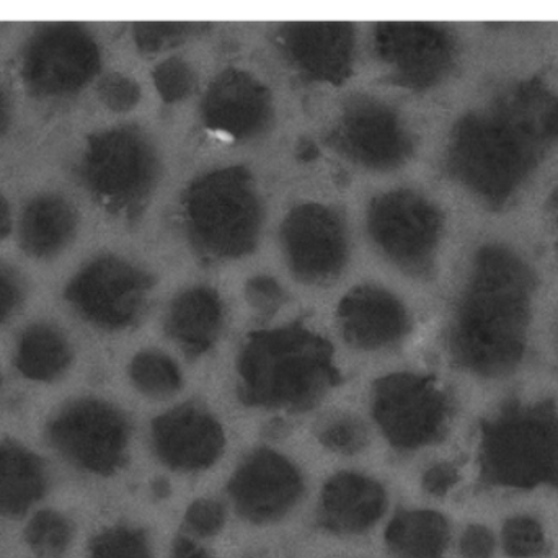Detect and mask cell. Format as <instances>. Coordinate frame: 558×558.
Returning <instances> with one entry per match:
<instances>
[{
  "mask_svg": "<svg viewBox=\"0 0 558 558\" xmlns=\"http://www.w3.org/2000/svg\"><path fill=\"white\" fill-rule=\"evenodd\" d=\"M71 537V524L54 511H41L26 527V541L39 557H61L68 549Z\"/></svg>",
  "mask_w": 558,
  "mask_h": 558,
  "instance_id": "ffe728a7",
  "label": "cell"
},
{
  "mask_svg": "<svg viewBox=\"0 0 558 558\" xmlns=\"http://www.w3.org/2000/svg\"><path fill=\"white\" fill-rule=\"evenodd\" d=\"M530 289V271L517 255L500 247L481 252L454 328L462 363L495 373L520 360Z\"/></svg>",
  "mask_w": 558,
  "mask_h": 558,
  "instance_id": "7a4b0ae2",
  "label": "cell"
},
{
  "mask_svg": "<svg viewBox=\"0 0 558 558\" xmlns=\"http://www.w3.org/2000/svg\"><path fill=\"white\" fill-rule=\"evenodd\" d=\"M71 360V344L54 325H32L20 337L15 364L28 379L54 380L65 373Z\"/></svg>",
  "mask_w": 558,
  "mask_h": 558,
  "instance_id": "e0dca14e",
  "label": "cell"
},
{
  "mask_svg": "<svg viewBox=\"0 0 558 558\" xmlns=\"http://www.w3.org/2000/svg\"><path fill=\"white\" fill-rule=\"evenodd\" d=\"M344 333L357 347L377 348L397 340L405 330L402 305L383 291L363 289L341 307Z\"/></svg>",
  "mask_w": 558,
  "mask_h": 558,
  "instance_id": "5bb4252c",
  "label": "cell"
},
{
  "mask_svg": "<svg viewBox=\"0 0 558 558\" xmlns=\"http://www.w3.org/2000/svg\"><path fill=\"white\" fill-rule=\"evenodd\" d=\"M448 541V523L435 511H402L386 531L387 547L397 558H442Z\"/></svg>",
  "mask_w": 558,
  "mask_h": 558,
  "instance_id": "2e32d148",
  "label": "cell"
},
{
  "mask_svg": "<svg viewBox=\"0 0 558 558\" xmlns=\"http://www.w3.org/2000/svg\"><path fill=\"white\" fill-rule=\"evenodd\" d=\"M317 438L325 448L340 454L360 452L369 441L366 425L348 413H338L325 418L318 426Z\"/></svg>",
  "mask_w": 558,
  "mask_h": 558,
  "instance_id": "44dd1931",
  "label": "cell"
},
{
  "mask_svg": "<svg viewBox=\"0 0 558 558\" xmlns=\"http://www.w3.org/2000/svg\"><path fill=\"white\" fill-rule=\"evenodd\" d=\"M373 415L393 448L413 451L441 436L448 405L432 380L396 374L374 387Z\"/></svg>",
  "mask_w": 558,
  "mask_h": 558,
  "instance_id": "8992f818",
  "label": "cell"
},
{
  "mask_svg": "<svg viewBox=\"0 0 558 558\" xmlns=\"http://www.w3.org/2000/svg\"><path fill=\"white\" fill-rule=\"evenodd\" d=\"M226 510L216 500H196L186 510L185 526L198 537H213L225 527Z\"/></svg>",
  "mask_w": 558,
  "mask_h": 558,
  "instance_id": "cb8c5ba5",
  "label": "cell"
},
{
  "mask_svg": "<svg viewBox=\"0 0 558 558\" xmlns=\"http://www.w3.org/2000/svg\"><path fill=\"white\" fill-rule=\"evenodd\" d=\"M557 141L558 98L539 82H524L462 121L452 170L477 195L500 206Z\"/></svg>",
  "mask_w": 558,
  "mask_h": 558,
  "instance_id": "6da1fadb",
  "label": "cell"
},
{
  "mask_svg": "<svg viewBox=\"0 0 558 558\" xmlns=\"http://www.w3.org/2000/svg\"><path fill=\"white\" fill-rule=\"evenodd\" d=\"M100 51L85 26L46 23L22 49V78L29 94L65 98L78 94L97 74Z\"/></svg>",
  "mask_w": 558,
  "mask_h": 558,
  "instance_id": "277c9868",
  "label": "cell"
},
{
  "mask_svg": "<svg viewBox=\"0 0 558 558\" xmlns=\"http://www.w3.org/2000/svg\"><path fill=\"white\" fill-rule=\"evenodd\" d=\"M22 301V278L10 265L0 262V325L16 311Z\"/></svg>",
  "mask_w": 558,
  "mask_h": 558,
  "instance_id": "484cf974",
  "label": "cell"
},
{
  "mask_svg": "<svg viewBox=\"0 0 558 558\" xmlns=\"http://www.w3.org/2000/svg\"><path fill=\"white\" fill-rule=\"evenodd\" d=\"M147 286V278L126 262L101 257L75 275L65 299L85 320L118 330L136 320Z\"/></svg>",
  "mask_w": 558,
  "mask_h": 558,
  "instance_id": "52a82bcc",
  "label": "cell"
},
{
  "mask_svg": "<svg viewBox=\"0 0 558 558\" xmlns=\"http://www.w3.org/2000/svg\"><path fill=\"white\" fill-rule=\"evenodd\" d=\"M41 461L13 442L0 445V517H22L45 494Z\"/></svg>",
  "mask_w": 558,
  "mask_h": 558,
  "instance_id": "9a60e30c",
  "label": "cell"
},
{
  "mask_svg": "<svg viewBox=\"0 0 558 558\" xmlns=\"http://www.w3.org/2000/svg\"><path fill=\"white\" fill-rule=\"evenodd\" d=\"M77 226V211L68 198L56 193L35 196L20 219V245L32 257H56L71 244Z\"/></svg>",
  "mask_w": 558,
  "mask_h": 558,
  "instance_id": "4fadbf2b",
  "label": "cell"
},
{
  "mask_svg": "<svg viewBox=\"0 0 558 558\" xmlns=\"http://www.w3.org/2000/svg\"><path fill=\"white\" fill-rule=\"evenodd\" d=\"M131 379L144 396L167 399L180 389V374L169 357L143 353L131 364Z\"/></svg>",
  "mask_w": 558,
  "mask_h": 558,
  "instance_id": "d6986e66",
  "label": "cell"
},
{
  "mask_svg": "<svg viewBox=\"0 0 558 558\" xmlns=\"http://www.w3.org/2000/svg\"><path fill=\"white\" fill-rule=\"evenodd\" d=\"M10 114H12V111H10L9 97H7V94L5 92H3V88L0 87V137L3 136V133H5L7 131V128H9Z\"/></svg>",
  "mask_w": 558,
  "mask_h": 558,
  "instance_id": "1f68e13d",
  "label": "cell"
},
{
  "mask_svg": "<svg viewBox=\"0 0 558 558\" xmlns=\"http://www.w3.org/2000/svg\"><path fill=\"white\" fill-rule=\"evenodd\" d=\"M278 292L277 286L271 281H258L255 282L254 288H252L254 301L257 302V304L264 305V307L277 301Z\"/></svg>",
  "mask_w": 558,
  "mask_h": 558,
  "instance_id": "f546056e",
  "label": "cell"
},
{
  "mask_svg": "<svg viewBox=\"0 0 558 558\" xmlns=\"http://www.w3.org/2000/svg\"><path fill=\"white\" fill-rule=\"evenodd\" d=\"M225 445L221 425L202 407H179L153 423L154 451L173 471L198 472L211 468L221 458Z\"/></svg>",
  "mask_w": 558,
  "mask_h": 558,
  "instance_id": "30bf717a",
  "label": "cell"
},
{
  "mask_svg": "<svg viewBox=\"0 0 558 558\" xmlns=\"http://www.w3.org/2000/svg\"><path fill=\"white\" fill-rule=\"evenodd\" d=\"M330 348L304 330L258 335L245 348L241 399L251 407L307 412L338 383Z\"/></svg>",
  "mask_w": 558,
  "mask_h": 558,
  "instance_id": "3957f363",
  "label": "cell"
},
{
  "mask_svg": "<svg viewBox=\"0 0 558 558\" xmlns=\"http://www.w3.org/2000/svg\"><path fill=\"white\" fill-rule=\"evenodd\" d=\"M98 94H100L101 100L113 110H128L136 101L137 88L128 78L111 74L101 78L100 85H98Z\"/></svg>",
  "mask_w": 558,
  "mask_h": 558,
  "instance_id": "d4e9b609",
  "label": "cell"
},
{
  "mask_svg": "<svg viewBox=\"0 0 558 558\" xmlns=\"http://www.w3.org/2000/svg\"><path fill=\"white\" fill-rule=\"evenodd\" d=\"M12 231V213H10L9 203L0 193V241L5 239Z\"/></svg>",
  "mask_w": 558,
  "mask_h": 558,
  "instance_id": "4dcf8cb0",
  "label": "cell"
},
{
  "mask_svg": "<svg viewBox=\"0 0 558 558\" xmlns=\"http://www.w3.org/2000/svg\"><path fill=\"white\" fill-rule=\"evenodd\" d=\"M456 472L446 465H438L426 472L423 485L433 495H445L454 485Z\"/></svg>",
  "mask_w": 558,
  "mask_h": 558,
  "instance_id": "83f0119b",
  "label": "cell"
},
{
  "mask_svg": "<svg viewBox=\"0 0 558 558\" xmlns=\"http://www.w3.org/2000/svg\"><path fill=\"white\" fill-rule=\"evenodd\" d=\"M235 510L255 524L281 520L304 494V478L284 456L260 449L252 452L229 482Z\"/></svg>",
  "mask_w": 558,
  "mask_h": 558,
  "instance_id": "ba28073f",
  "label": "cell"
},
{
  "mask_svg": "<svg viewBox=\"0 0 558 558\" xmlns=\"http://www.w3.org/2000/svg\"><path fill=\"white\" fill-rule=\"evenodd\" d=\"M221 307L218 299L205 289L189 292L173 304L170 331L192 353L206 350L218 335Z\"/></svg>",
  "mask_w": 558,
  "mask_h": 558,
  "instance_id": "ac0fdd59",
  "label": "cell"
},
{
  "mask_svg": "<svg viewBox=\"0 0 558 558\" xmlns=\"http://www.w3.org/2000/svg\"><path fill=\"white\" fill-rule=\"evenodd\" d=\"M49 439L72 464L108 475L126 458L130 426L120 410L100 400L85 399L65 407L52 420Z\"/></svg>",
  "mask_w": 558,
  "mask_h": 558,
  "instance_id": "5b68a950",
  "label": "cell"
},
{
  "mask_svg": "<svg viewBox=\"0 0 558 558\" xmlns=\"http://www.w3.org/2000/svg\"><path fill=\"white\" fill-rule=\"evenodd\" d=\"M495 477L507 484L534 485L556 477L558 435L536 420L513 422L494 438Z\"/></svg>",
  "mask_w": 558,
  "mask_h": 558,
  "instance_id": "8fae6325",
  "label": "cell"
},
{
  "mask_svg": "<svg viewBox=\"0 0 558 558\" xmlns=\"http://www.w3.org/2000/svg\"><path fill=\"white\" fill-rule=\"evenodd\" d=\"M170 558H211V556L208 550L203 549L193 541L186 539V537H177L173 541Z\"/></svg>",
  "mask_w": 558,
  "mask_h": 558,
  "instance_id": "f1b7e54d",
  "label": "cell"
},
{
  "mask_svg": "<svg viewBox=\"0 0 558 558\" xmlns=\"http://www.w3.org/2000/svg\"><path fill=\"white\" fill-rule=\"evenodd\" d=\"M146 533L136 527L118 526L95 537L90 558H150Z\"/></svg>",
  "mask_w": 558,
  "mask_h": 558,
  "instance_id": "7402d4cb",
  "label": "cell"
},
{
  "mask_svg": "<svg viewBox=\"0 0 558 558\" xmlns=\"http://www.w3.org/2000/svg\"><path fill=\"white\" fill-rule=\"evenodd\" d=\"M147 154L140 137L128 131H107L88 140L77 167L88 192L114 203L134 198L147 179Z\"/></svg>",
  "mask_w": 558,
  "mask_h": 558,
  "instance_id": "9c48e42d",
  "label": "cell"
},
{
  "mask_svg": "<svg viewBox=\"0 0 558 558\" xmlns=\"http://www.w3.org/2000/svg\"><path fill=\"white\" fill-rule=\"evenodd\" d=\"M387 494L379 482L366 475L343 472L335 475L322 492L318 521L335 534H361L386 513Z\"/></svg>",
  "mask_w": 558,
  "mask_h": 558,
  "instance_id": "7c38bea8",
  "label": "cell"
},
{
  "mask_svg": "<svg viewBox=\"0 0 558 558\" xmlns=\"http://www.w3.org/2000/svg\"><path fill=\"white\" fill-rule=\"evenodd\" d=\"M504 539L505 549L513 557H534L544 549L543 530L527 518L510 521L505 527Z\"/></svg>",
  "mask_w": 558,
  "mask_h": 558,
  "instance_id": "603a6c76",
  "label": "cell"
},
{
  "mask_svg": "<svg viewBox=\"0 0 558 558\" xmlns=\"http://www.w3.org/2000/svg\"><path fill=\"white\" fill-rule=\"evenodd\" d=\"M494 550V537L485 527L472 526L461 539V553L465 558H488Z\"/></svg>",
  "mask_w": 558,
  "mask_h": 558,
  "instance_id": "4316f807",
  "label": "cell"
}]
</instances>
